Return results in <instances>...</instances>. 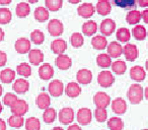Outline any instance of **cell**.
<instances>
[{
    "label": "cell",
    "instance_id": "53",
    "mask_svg": "<svg viewBox=\"0 0 148 130\" xmlns=\"http://www.w3.org/2000/svg\"><path fill=\"white\" fill-rule=\"evenodd\" d=\"M4 37H5V34L3 32V30L0 28V42H2L4 40Z\"/></svg>",
    "mask_w": 148,
    "mask_h": 130
},
{
    "label": "cell",
    "instance_id": "11",
    "mask_svg": "<svg viewBox=\"0 0 148 130\" xmlns=\"http://www.w3.org/2000/svg\"><path fill=\"white\" fill-rule=\"evenodd\" d=\"M15 51L18 54H25L31 51V41L27 38H19L15 42Z\"/></svg>",
    "mask_w": 148,
    "mask_h": 130
},
{
    "label": "cell",
    "instance_id": "48",
    "mask_svg": "<svg viewBox=\"0 0 148 130\" xmlns=\"http://www.w3.org/2000/svg\"><path fill=\"white\" fill-rule=\"evenodd\" d=\"M141 15H142V19H143V21L148 25V9H144V10L141 12Z\"/></svg>",
    "mask_w": 148,
    "mask_h": 130
},
{
    "label": "cell",
    "instance_id": "27",
    "mask_svg": "<svg viewBox=\"0 0 148 130\" xmlns=\"http://www.w3.org/2000/svg\"><path fill=\"white\" fill-rule=\"evenodd\" d=\"M91 45L97 50H103L108 47V41L105 36H95L91 39Z\"/></svg>",
    "mask_w": 148,
    "mask_h": 130
},
{
    "label": "cell",
    "instance_id": "60",
    "mask_svg": "<svg viewBox=\"0 0 148 130\" xmlns=\"http://www.w3.org/2000/svg\"><path fill=\"white\" fill-rule=\"evenodd\" d=\"M2 110H3V106H2V104L0 103V113L2 112Z\"/></svg>",
    "mask_w": 148,
    "mask_h": 130
},
{
    "label": "cell",
    "instance_id": "44",
    "mask_svg": "<svg viewBox=\"0 0 148 130\" xmlns=\"http://www.w3.org/2000/svg\"><path fill=\"white\" fill-rule=\"evenodd\" d=\"M70 43L74 48L81 47L83 45V43H84L83 36L80 33H73L71 35V37H70Z\"/></svg>",
    "mask_w": 148,
    "mask_h": 130
},
{
    "label": "cell",
    "instance_id": "43",
    "mask_svg": "<svg viewBox=\"0 0 148 130\" xmlns=\"http://www.w3.org/2000/svg\"><path fill=\"white\" fill-rule=\"evenodd\" d=\"M31 40L36 45H42L45 41V35L40 30H35L31 34Z\"/></svg>",
    "mask_w": 148,
    "mask_h": 130
},
{
    "label": "cell",
    "instance_id": "5",
    "mask_svg": "<svg viewBox=\"0 0 148 130\" xmlns=\"http://www.w3.org/2000/svg\"><path fill=\"white\" fill-rule=\"evenodd\" d=\"M93 103L95 104L97 108H105V109H107L108 106L112 103L111 97L105 91H99L93 97Z\"/></svg>",
    "mask_w": 148,
    "mask_h": 130
},
{
    "label": "cell",
    "instance_id": "45",
    "mask_svg": "<svg viewBox=\"0 0 148 130\" xmlns=\"http://www.w3.org/2000/svg\"><path fill=\"white\" fill-rule=\"evenodd\" d=\"M95 117L97 122H106L108 119V112L105 108H97L95 111Z\"/></svg>",
    "mask_w": 148,
    "mask_h": 130
},
{
    "label": "cell",
    "instance_id": "4",
    "mask_svg": "<svg viewBox=\"0 0 148 130\" xmlns=\"http://www.w3.org/2000/svg\"><path fill=\"white\" fill-rule=\"evenodd\" d=\"M58 118L61 124L64 125H68V124L72 123L74 120V111L72 108L65 107L63 109L60 110V112L58 113Z\"/></svg>",
    "mask_w": 148,
    "mask_h": 130
},
{
    "label": "cell",
    "instance_id": "59",
    "mask_svg": "<svg viewBox=\"0 0 148 130\" xmlns=\"http://www.w3.org/2000/svg\"><path fill=\"white\" fill-rule=\"evenodd\" d=\"M2 93H3V87H1V85H0V97L2 96Z\"/></svg>",
    "mask_w": 148,
    "mask_h": 130
},
{
    "label": "cell",
    "instance_id": "49",
    "mask_svg": "<svg viewBox=\"0 0 148 130\" xmlns=\"http://www.w3.org/2000/svg\"><path fill=\"white\" fill-rule=\"evenodd\" d=\"M67 130H82V129H81L78 124H72V125H70L69 127H68Z\"/></svg>",
    "mask_w": 148,
    "mask_h": 130
},
{
    "label": "cell",
    "instance_id": "8",
    "mask_svg": "<svg viewBox=\"0 0 148 130\" xmlns=\"http://www.w3.org/2000/svg\"><path fill=\"white\" fill-rule=\"evenodd\" d=\"M10 111L13 115L25 116V114L29 111V105L25 100H17L14 104L10 107Z\"/></svg>",
    "mask_w": 148,
    "mask_h": 130
},
{
    "label": "cell",
    "instance_id": "16",
    "mask_svg": "<svg viewBox=\"0 0 148 130\" xmlns=\"http://www.w3.org/2000/svg\"><path fill=\"white\" fill-rule=\"evenodd\" d=\"M95 10L99 15H103V17L109 15L112 11V3L110 2V0H99Z\"/></svg>",
    "mask_w": 148,
    "mask_h": 130
},
{
    "label": "cell",
    "instance_id": "50",
    "mask_svg": "<svg viewBox=\"0 0 148 130\" xmlns=\"http://www.w3.org/2000/svg\"><path fill=\"white\" fill-rule=\"evenodd\" d=\"M138 3L141 7H148V0H138Z\"/></svg>",
    "mask_w": 148,
    "mask_h": 130
},
{
    "label": "cell",
    "instance_id": "52",
    "mask_svg": "<svg viewBox=\"0 0 148 130\" xmlns=\"http://www.w3.org/2000/svg\"><path fill=\"white\" fill-rule=\"evenodd\" d=\"M12 0H0V4L1 5H8L11 3Z\"/></svg>",
    "mask_w": 148,
    "mask_h": 130
},
{
    "label": "cell",
    "instance_id": "10",
    "mask_svg": "<svg viewBox=\"0 0 148 130\" xmlns=\"http://www.w3.org/2000/svg\"><path fill=\"white\" fill-rule=\"evenodd\" d=\"M48 91H49V94L52 97H60V96H62L64 93L63 83H62L61 80H59V79L52 80L51 83H49Z\"/></svg>",
    "mask_w": 148,
    "mask_h": 130
},
{
    "label": "cell",
    "instance_id": "31",
    "mask_svg": "<svg viewBox=\"0 0 148 130\" xmlns=\"http://www.w3.org/2000/svg\"><path fill=\"white\" fill-rule=\"evenodd\" d=\"M132 35L138 41H143L147 37V31H146L145 27L141 25H136L132 30Z\"/></svg>",
    "mask_w": 148,
    "mask_h": 130
},
{
    "label": "cell",
    "instance_id": "40",
    "mask_svg": "<svg viewBox=\"0 0 148 130\" xmlns=\"http://www.w3.org/2000/svg\"><path fill=\"white\" fill-rule=\"evenodd\" d=\"M25 123V119H23V116L19 115H11L8 119V124L9 126L13 128H21L23 126V124Z\"/></svg>",
    "mask_w": 148,
    "mask_h": 130
},
{
    "label": "cell",
    "instance_id": "38",
    "mask_svg": "<svg viewBox=\"0 0 148 130\" xmlns=\"http://www.w3.org/2000/svg\"><path fill=\"white\" fill-rule=\"evenodd\" d=\"M16 72L23 77H29L32 74V67L29 63H21L17 65Z\"/></svg>",
    "mask_w": 148,
    "mask_h": 130
},
{
    "label": "cell",
    "instance_id": "28",
    "mask_svg": "<svg viewBox=\"0 0 148 130\" xmlns=\"http://www.w3.org/2000/svg\"><path fill=\"white\" fill-rule=\"evenodd\" d=\"M97 31V25L95 21H85L82 25V33L83 35L87 36V37H90L93 36Z\"/></svg>",
    "mask_w": 148,
    "mask_h": 130
},
{
    "label": "cell",
    "instance_id": "26",
    "mask_svg": "<svg viewBox=\"0 0 148 130\" xmlns=\"http://www.w3.org/2000/svg\"><path fill=\"white\" fill-rule=\"evenodd\" d=\"M142 19L141 12L137 9H132L126 15V21H127L129 25H138L140 23Z\"/></svg>",
    "mask_w": 148,
    "mask_h": 130
},
{
    "label": "cell",
    "instance_id": "17",
    "mask_svg": "<svg viewBox=\"0 0 148 130\" xmlns=\"http://www.w3.org/2000/svg\"><path fill=\"white\" fill-rule=\"evenodd\" d=\"M12 89L16 94L23 95V94H25L27 91H29V83L25 78L15 79V81L13 83V85H12Z\"/></svg>",
    "mask_w": 148,
    "mask_h": 130
},
{
    "label": "cell",
    "instance_id": "61",
    "mask_svg": "<svg viewBox=\"0 0 148 130\" xmlns=\"http://www.w3.org/2000/svg\"><path fill=\"white\" fill-rule=\"evenodd\" d=\"M142 130H148V129H142Z\"/></svg>",
    "mask_w": 148,
    "mask_h": 130
},
{
    "label": "cell",
    "instance_id": "23",
    "mask_svg": "<svg viewBox=\"0 0 148 130\" xmlns=\"http://www.w3.org/2000/svg\"><path fill=\"white\" fill-rule=\"evenodd\" d=\"M51 49L53 53L57 54V55H61V54H64V52L67 49V43L63 39H56L52 42Z\"/></svg>",
    "mask_w": 148,
    "mask_h": 130
},
{
    "label": "cell",
    "instance_id": "22",
    "mask_svg": "<svg viewBox=\"0 0 148 130\" xmlns=\"http://www.w3.org/2000/svg\"><path fill=\"white\" fill-rule=\"evenodd\" d=\"M108 54L111 56V58H118L123 54V47L118 42H112L107 47Z\"/></svg>",
    "mask_w": 148,
    "mask_h": 130
},
{
    "label": "cell",
    "instance_id": "46",
    "mask_svg": "<svg viewBox=\"0 0 148 130\" xmlns=\"http://www.w3.org/2000/svg\"><path fill=\"white\" fill-rule=\"evenodd\" d=\"M17 100L18 99H17V96L15 95V94L7 93L6 95L4 96V98H3V103H4V105L8 106V107H11Z\"/></svg>",
    "mask_w": 148,
    "mask_h": 130
},
{
    "label": "cell",
    "instance_id": "2",
    "mask_svg": "<svg viewBox=\"0 0 148 130\" xmlns=\"http://www.w3.org/2000/svg\"><path fill=\"white\" fill-rule=\"evenodd\" d=\"M97 83L101 87H110L115 83V77L111 71L103 70L101 71L97 75Z\"/></svg>",
    "mask_w": 148,
    "mask_h": 130
},
{
    "label": "cell",
    "instance_id": "34",
    "mask_svg": "<svg viewBox=\"0 0 148 130\" xmlns=\"http://www.w3.org/2000/svg\"><path fill=\"white\" fill-rule=\"evenodd\" d=\"M97 63L101 68H108L112 65V58L109 54L101 53L97 57Z\"/></svg>",
    "mask_w": 148,
    "mask_h": 130
},
{
    "label": "cell",
    "instance_id": "32",
    "mask_svg": "<svg viewBox=\"0 0 148 130\" xmlns=\"http://www.w3.org/2000/svg\"><path fill=\"white\" fill-rule=\"evenodd\" d=\"M16 15L19 17V19H25L27 15L31 13V7H29V4L27 2H19L18 4L16 5Z\"/></svg>",
    "mask_w": 148,
    "mask_h": 130
},
{
    "label": "cell",
    "instance_id": "25",
    "mask_svg": "<svg viewBox=\"0 0 148 130\" xmlns=\"http://www.w3.org/2000/svg\"><path fill=\"white\" fill-rule=\"evenodd\" d=\"M36 104H37L39 109L46 110L51 105V98L47 93H42L36 99Z\"/></svg>",
    "mask_w": 148,
    "mask_h": 130
},
{
    "label": "cell",
    "instance_id": "58",
    "mask_svg": "<svg viewBox=\"0 0 148 130\" xmlns=\"http://www.w3.org/2000/svg\"><path fill=\"white\" fill-rule=\"evenodd\" d=\"M145 69H146V71L148 72V59L146 60V62H145Z\"/></svg>",
    "mask_w": 148,
    "mask_h": 130
},
{
    "label": "cell",
    "instance_id": "21",
    "mask_svg": "<svg viewBox=\"0 0 148 130\" xmlns=\"http://www.w3.org/2000/svg\"><path fill=\"white\" fill-rule=\"evenodd\" d=\"M65 94L69 98H72V99L77 98L81 94L80 85H79L77 83H74V81L69 83L65 87Z\"/></svg>",
    "mask_w": 148,
    "mask_h": 130
},
{
    "label": "cell",
    "instance_id": "19",
    "mask_svg": "<svg viewBox=\"0 0 148 130\" xmlns=\"http://www.w3.org/2000/svg\"><path fill=\"white\" fill-rule=\"evenodd\" d=\"M76 79L80 85H89L92 80V72L88 69H80L76 74Z\"/></svg>",
    "mask_w": 148,
    "mask_h": 130
},
{
    "label": "cell",
    "instance_id": "33",
    "mask_svg": "<svg viewBox=\"0 0 148 130\" xmlns=\"http://www.w3.org/2000/svg\"><path fill=\"white\" fill-rule=\"evenodd\" d=\"M111 67L113 72L118 75L124 74L126 72V70H127V65H126L125 61H123V60H117V61L113 62Z\"/></svg>",
    "mask_w": 148,
    "mask_h": 130
},
{
    "label": "cell",
    "instance_id": "1",
    "mask_svg": "<svg viewBox=\"0 0 148 130\" xmlns=\"http://www.w3.org/2000/svg\"><path fill=\"white\" fill-rule=\"evenodd\" d=\"M127 98L130 101V103L133 105L141 103L144 98V89L139 83H133L129 87L127 93Z\"/></svg>",
    "mask_w": 148,
    "mask_h": 130
},
{
    "label": "cell",
    "instance_id": "14",
    "mask_svg": "<svg viewBox=\"0 0 148 130\" xmlns=\"http://www.w3.org/2000/svg\"><path fill=\"white\" fill-rule=\"evenodd\" d=\"M130 77H131L134 81H138V83L143 81L144 79L146 78L145 69L142 66H139V65L133 66L130 69Z\"/></svg>",
    "mask_w": 148,
    "mask_h": 130
},
{
    "label": "cell",
    "instance_id": "15",
    "mask_svg": "<svg viewBox=\"0 0 148 130\" xmlns=\"http://www.w3.org/2000/svg\"><path fill=\"white\" fill-rule=\"evenodd\" d=\"M56 66L60 69V70H67L71 67L72 65V60L68 55L65 54H61L58 55V57L55 60Z\"/></svg>",
    "mask_w": 148,
    "mask_h": 130
},
{
    "label": "cell",
    "instance_id": "12",
    "mask_svg": "<svg viewBox=\"0 0 148 130\" xmlns=\"http://www.w3.org/2000/svg\"><path fill=\"white\" fill-rule=\"evenodd\" d=\"M111 105L113 112L115 114H117V115H123L127 111V103L122 98H117V99L113 100Z\"/></svg>",
    "mask_w": 148,
    "mask_h": 130
},
{
    "label": "cell",
    "instance_id": "39",
    "mask_svg": "<svg viewBox=\"0 0 148 130\" xmlns=\"http://www.w3.org/2000/svg\"><path fill=\"white\" fill-rule=\"evenodd\" d=\"M56 117H57V112L54 108H48V109L44 110L43 113V120L46 122V123H53L56 120Z\"/></svg>",
    "mask_w": 148,
    "mask_h": 130
},
{
    "label": "cell",
    "instance_id": "29",
    "mask_svg": "<svg viewBox=\"0 0 148 130\" xmlns=\"http://www.w3.org/2000/svg\"><path fill=\"white\" fill-rule=\"evenodd\" d=\"M34 17H35L36 21H40V23H45L49 19V10L43 6L37 7L34 12Z\"/></svg>",
    "mask_w": 148,
    "mask_h": 130
},
{
    "label": "cell",
    "instance_id": "24",
    "mask_svg": "<svg viewBox=\"0 0 148 130\" xmlns=\"http://www.w3.org/2000/svg\"><path fill=\"white\" fill-rule=\"evenodd\" d=\"M110 2L115 6L120 7V8L132 10L136 7L137 0H110Z\"/></svg>",
    "mask_w": 148,
    "mask_h": 130
},
{
    "label": "cell",
    "instance_id": "30",
    "mask_svg": "<svg viewBox=\"0 0 148 130\" xmlns=\"http://www.w3.org/2000/svg\"><path fill=\"white\" fill-rule=\"evenodd\" d=\"M15 79V71L10 68H5L0 72V80L3 83H10Z\"/></svg>",
    "mask_w": 148,
    "mask_h": 130
},
{
    "label": "cell",
    "instance_id": "41",
    "mask_svg": "<svg viewBox=\"0 0 148 130\" xmlns=\"http://www.w3.org/2000/svg\"><path fill=\"white\" fill-rule=\"evenodd\" d=\"M12 13L8 8H0V25H7L11 21Z\"/></svg>",
    "mask_w": 148,
    "mask_h": 130
},
{
    "label": "cell",
    "instance_id": "47",
    "mask_svg": "<svg viewBox=\"0 0 148 130\" xmlns=\"http://www.w3.org/2000/svg\"><path fill=\"white\" fill-rule=\"evenodd\" d=\"M7 62V55L5 52L0 51V67L4 66Z\"/></svg>",
    "mask_w": 148,
    "mask_h": 130
},
{
    "label": "cell",
    "instance_id": "56",
    "mask_svg": "<svg viewBox=\"0 0 148 130\" xmlns=\"http://www.w3.org/2000/svg\"><path fill=\"white\" fill-rule=\"evenodd\" d=\"M52 130H64L62 127H60V126H57V127H54Z\"/></svg>",
    "mask_w": 148,
    "mask_h": 130
},
{
    "label": "cell",
    "instance_id": "55",
    "mask_svg": "<svg viewBox=\"0 0 148 130\" xmlns=\"http://www.w3.org/2000/svg\"><path fill=\"white\" fill-rule=\"evenodd\" d=\"M144 98H145L146 100H148V87L144 89Z\"/></svg>",
    "mask_w": 148,
    "mask_h": 130
},
{
    "label": "cell",
    "instance_id": "36",
    "mask_svg": "<svg viewBox=\"0 0 148 130\" xmlns=\"http://www.w3.org/2000/svg\"><path fill=\"white\" fill-rule=\"evenodd\" d=\"M116 37L117 40L122 43H127L131 39V32L127 29V28H120L116 33Z\"/></svg>",
    "mask_w": 148,
    "mask_h": 130
},
{
    "label": "cell",
    "instance_id": "3",
    "mask_svg": "<svg viewBox=\"0 0 148 130\" xmlns=\"http://www.w3.org/2000/svg\"><path fill=\"white\" fill-rule=\"evenodd\" d=\"M48 32L52 37H60L64 32V25L59 19H51L48 23Z\"/></svg>",
    "mask_w": 148,
    "mask_h": 130
},
{
    "label": "cell",
    "instance_id": "6",
    "mask_svg": "<svg viewBox=\"0 0 148 130\" xmlns=\"http://www.w3.org/2000/svg\"><path fill=\"white\" fill-rule=\"evenodd\" d=\"M123 54L125 55V58L127 61L133 62L137 59V57L139 56V51L138 48L134 44H126L123 47Z\"/></svg>",
    "mask_w": 148,
    "mask_h": 130
},
{
    "label": "cell",
    "instance_id": "9",
    "mask_svg": "<svg viewBox=\"0 0 148 130\" xmlns=\"http://www.w3.org/2000/svg\"><path fill=\"white\" fill-rule=\"evenodd\" d=\"M99 31L103 36L109 37L116 31V23L112 19H103L101 23V27H99Z\"/></svg>",
    "mask_w": 148,
    "mask_h": 130
},
{
    "label": "cell",
    "instance_id": "7",
    "mask_svg": "<svg viewBox=\"0 0 148 130\" xmlns=\"http://www.w3.org/2000/svg\"><path fill=\"white\" fill-rule=\"evenodd\" d=\"M77 121L80 125H88L92 120V113L88 108H81L77 112Z\"/></svg>",
    "mask_w": 148,
    "mask_h": 130
},
{
    "label": "cell",
    "instance_id": "18",
    "mask_svg": "<svg viewBox=\"0 0 148 130\" xmlns=\"http://www.w3.org/2000/svg\"><path fill=\"white\" fill-rule=\"evenodd\" d=\"M54 75V68L49 63H44L39 68V76L43 80H49Z\"/></svg>",
    "mask_w": 148,
    "mask_h": 130
},
{
    "label": "cell",
    "instance_id": "54",
    "mask_svg": "<svg viewBox=\"0 0 148 130\" xmlns=\"http://www.w3.org/2000/svg\"><path fill=\"white\" fill-rule=\"evenodd\" d=\"M80 1L81 0H68V2L72 3V4H77V3H79Z\"/></svg>",
    "mask_w": 148,
    "mask_h": 130
},
{
    "label": "cell",
    "instance_id": "51",
    "mask_svg": "<svg viewBox=\"0 0 148 130\" xmlns=\"http://www.w3.org/2000/svg\"><path fill=\"white\" fill-rule=\"evenodd\" d=\"M0 130H6V122L0 118Z\"/></svg>",
    "mask_w": 148,
    "mask_h": 130
},
{
    "label": "cell",
    "instance_id": "57",
    "mask_svg": "<svg viewBox=\"0 0 148 130\" xmlns=\"http://www.w3.org/2000/svg\"><path fill=\"white\" fill-rule=\"evenodd\" d=\"M27 1H29V3H32V4H34V3H37L39 0H27Z\"/></svg>",
    "mask_w": 148,
    "mask_h": 130
},
{
    "label": "cell",
    "instance_id": "37",
    "mask_svg": "<svg viewBox=\"0 0 148 130\" xmlns=\"http://www.w3.org/2000/svg\"><path fill=\"white\" fill-rule=\"evenodd\" d=\"M25 126L27 130H40L41 129V122L37 117H29L25 120Z\"/></svg>",
    "mask_w": 148,
    "mask_h": 130
},
{
    "label": "cell",
    "instance_id": "35",
    "mask_svg": "<svg viewBox=\"0 0 148 130\" xmlns=\"http://www.w3.org/2000/svg\"><path fill=\"white\" fill-rule=\"evenodd\" d=\"M108 127L110 130H123L124 122L120 117H112L108 120Z\"/></svg>",
    "mask_w": 148,
    "mask_h": 130
},
{
    "label": "cell",
    "instance_id": "20",
    "mask_svg": "<svg viewBox=\"0 0 148 130\" xmlns=\"http://www.w3.org/2000/svg\"><path fill=\"white\" fill-rule=\"evenodd\" d=\"M29 60L32 65H40L44 61V53L39 49H32L29 52Z\"/></svg>",
    "mask_w": 148,
    "mask_h": 130
},
{
    "label": "cell",
    "instance_id": "42",
    "mask_svg": "<svg viewBox=\"0 0 148 130\" xmlns=\"http://www.w3.org/2000/svg\"><path fill=\"white\" fill-rule=\"evenodd\" d=\"M46 8L50 11H58L63 5V0H45Z\"/></svg>",
    "mask_w": 148,
    "mask_h": 130
},
{
    "label": "cell",
    "instance_id": "13",
    "mask_svg": "<svg viewBox=\"0 0 148 130\" xmlns=\"http://www.w3.org/2000/svg\"><path fill=\"white\" fill-rule=\"evenodd\" d=\"M77 12L83 19H90L95 12V7L91 3H82L77 8Z\"/></svg>",
    "mask_w": 148,
    "mask_h": 130
}]
</instances>
